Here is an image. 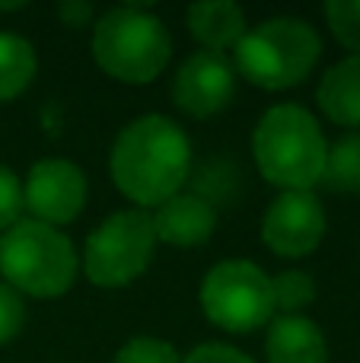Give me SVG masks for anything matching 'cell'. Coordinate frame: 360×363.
Returning a JSON list of instances; mask_svg holds the SVG:
<instances>
[{"label":"cell","instance_id":"obj_1","mask_svg":"<svg viewBox=\"0 0 360 363\" xmlns=\"http://www.w3.org/2000/svg\"><path fill=\"white\" fill-rule=\"evenodd\" d=\"M108 169L118 191L140 211L159 207L189 179L191 140L166 115H140L118 131Z\"/></svg>","mask_w":360,"mask_h":363},{"label":"cell","instance_id":"obj_2","mask_svg":"<svg viewBox=\"0 0 360 363\" xmlns=\"http://www.w3.org/2000/svg\"><path fill=\"white\" fill-rule=\"evenodd\" d=\"M325 134L303 106L281 102L259 118L252 157L259 172L281 191H313L325 169Z\"/></svg>","mask_w":360,"mask_h":363},{"label":"cell","instance_id":"obj_3","mask_svg":"<svg viewBox=\"0 0 360 363\" xmlns=\"http://www.w3.org/2000/svg\"><path fill=\"white\" fill-rule=\"evenodd\" d=\"M319 55L322 38L306 19L274 16L246 29L233 48V70L252 86L278 93L303 83L316 67Z\"/></svg>","mask_w":360,"mask_h":363},{"label":"cell","instance_id":"obj_4","mask_svg":"<svg viewBox=\"0 0 360 363\" xmlns=\"http://www.w3.org/2000/svg\"><path fill=\"white\" fill-rule=\"evenodd\" d=\"M80 258L61 230L19 217L10 230L0 233V274L19 296L51 300L74 287Z\"/></svg>","mask_w":360,"mask_h":363},{"label":"cell","instance_id":"obj_5","mask_svg":"<svg viewBox=\"0 0 360 363\" xmlns=\"http://www.w3.org/2000/svg\"><path fill=\"white\" fill-rule=\"evenodd\" d=\"M93 57L118 83H150L172 57V35L166 23L144 6H112L96 19Z\"/></svg>","mask_w":360,"mask_h":363},{"label":"cell","instance_id":"obj_6","mask_svg":"<svg viewBox=\"0 0 360 363\" xmlns=\"http://www.w3.org/2000/svg\"><path fill=\"white\" fill-rule=\"evenodd\" d=\"M153 245H157V233H153L150 211L140 207L118 211L89 233L83 245V274L96 287H128L147 271Z\"/></svg>","mask_w":360,"mask_h":363},{"label":"cell","instance_id":"obj_7","mask_svg":"<svg viewBox=\"0 0 360 363\" xmlns=\"http://www.w3.org/2000/svg\"><path fill=\"white\" fill-rule=\"evenodd\" d=\"M198 303L208 322L233 335H249L268 325L274 315L271 277L246 258L220 262L201 277Z\"/></svg>","mask_w":360,"mask_h":363},{"label":"cell","instance_id":"obj_8","mask_svg":"<svg viewBox=\"0 0 360 363\" xmlns=\"http://www.w3.org/2000/svg\"><path fill=\"white\" fill-rule=\"evenodd\" d=\"M86 172L61 157L38 160L23 182V207L32 213V220L55 230L80 217L86 207Z\"/></svg>","mask_w":360,"mask_h":363},{"label":"cell","instance_id":"obj_9","mask_svg":"<svg viewBox=\"0 0 360 363\" xmlns=\"http://www.w3.org/2000/svg\"><path fill=\"white\" fill-rule=\"evenodd\" d=\"M325 236V207L313 191H281L261 220V239L281 258H306Z\"/></svg>","mask_w":360,"mask_h":363},{"label":"cell","instance_id":"obj_10","mask_svg":"<svg viewBox=\"0 0 360 363\" xmlns=\"http://www.w3.org/2000/svg\"><path fill=\"white\" fill-rule=\"evenodd\" d=\"M236 96V70L227 55L195 51L179 64L172 77V102L191 118H210L223 112Z\"/></svg>","mask_w":360,"mask_h":363},{"label":"cell","instance_id":"obj_11","mask_svg":"<svg viewBox=\"0 0 360 363\" xmlns=\"http://www.w3.org/2000/svg\"><path fill=\"white\" fill-rule=\"evenodd\" d=\"M153 233L159 242L176 245V249H195V245L208 242L217 230V211L208 198L201 194L179 191L150 213Z\"/></svg>","mask_w":360,"mask_h":363},{"label":"cell","instance_id":"obj_12","mask_svg":"<svg viewBox=\"0 0 360 363\" xmlns=\"http://www.w3.org/2000/svg\"><path fill=\"white\" fill-rule=\"evenodd\" d=\"M268 363H329V341L306 315H281L265 338Z\"/></svg>","mask_w":360,"mask_h":363},{"label":"cell","instance_id":"obj_13","mask_svg":"<svg viewBox=\"0 0 360 363\" xmlns=\"http://www.w3.org/2000/svg\"><path fill=\"white\" fill-rule=\"evenodd\" d=\"M189 32L201 51H217L223 55L227 48H236L240 38L246 35V13L233 0H201L185 10Z\"/></svg>","mask_w":360,"mask_h":363},{"label":"cell","instance_id":"obj_14","mask_svg":"<svg viewBox=\"0 0 360 363\" xmlns=\"http://www.w3.org/2000/svg\"><path fill=\"white\" fill-rule=\"evenodd\" d=\"M316 102L329 121L342 128H360V57L351 55L325 70Z\"/></svg>","mask_w":360,"mask_h":363},{"label":"cell","instance_id":"obj_15","mask_svg":"<svg viewBox=\"0 0 360 363\" xmlns=\"http://www.w3.org/2000/svg\"><path fill=\"white\" fill-rule=\"evenodd\" d=\"M38 74V57L32 42L13 32H0V102H10L29 89Z\"/></svg>","mask_w":360,"mask_h":363},{"label":"cell","instance_id":"obj_16","mask_svg":"<svg viewBox=\"0 0 360 363\" xmlns=\"http://www.w3.org/2000/svg\"><path fill=\"white\" fill-rule=\"evenodd\" d=\"M319 185H325L329 191L360 194V131L344 134L329 147Z\"/></svg>","mask_w":360,"mask_h":363},{"label":"cell","instance_id":"obj_17","mask_svg":"<svg viewBox=\"0 0 360 363\" xmlns=\"http://www.w3.org/2000/svg\"><path fill=\"white\" fill-rule=\"evenodd\" d=\"M274 294V313L281 315H300L313 300H316V281L306 271H281L271 277Z\"/></svg>","mask_w":360,"mask_h":363},{"label":"cell","instance_id":"obj_18","mask_svg":"<svg viewBox=\"0 0 360 363\" xmlns=\"http://www.w3.org/2000/svg\"><path fill=\"white\" fill-rule=\"evenodd\" d=\"M325 23H329L332 35L360 57V0H329Z\"/></svg>","mask_w":360,"mask_h":363},{"label":"cell","instance_id":"obj_19","mask_svg":"<svg viewBox=\"0 0 360 363\" xmlns=\"http://www.w3.org/2000/svg\"><path fill=\"white\" fill-rule=\"evenodd\" d=\"M115 363H182V354L159 338H131L118 347Z\"/></svg>","mask_w":360,"mask_h":363},{"label":"cell","instance_id":"obj_20","mask_svg":"<svg viewBox=\"0 0 360 363\" xmlns=\"http://www.w3.org/2000/svg\"><path fill=\"white\" fill-rule=\"evenodd\" d=\"M26 322V303L10 284L0 281V347L10 345Z\"/></svg>","mask_w":360,"mask_h":363},{"label":"cell","instance_id":"obj_21","mask_svg":"<svg viewBox=\"0 0 360 363\" xmlns=\"http://www.w3.org/2000/svg\"><path fill=\"white\" fill-rule=\"evenodd\" d=\"M23 213V182L13 169L0 166V233L10 230Z\"/></svg>","mask_w":360,"mask_h":363},{"label":"cell","instance_id":"obj_22","mask_svg":"<svg viewBox=\"0 0 360 363\" xmlns=\"http://www.w3.org/2000/svg\"><path fill=\"white\" fill-rule=\"evenodd\" d=\"M182 363H255V360L233 345H217V341H210V345H198L189 357H182Z\"/></svg>","mask_w":360,"mask_h":363},{"label":"cell","instance_id":"obj_23","mask_svg":"<svg viewBox=\"0 0 360 363\" xmlns=\"http://www.w3.org/2000/svg\"><path fill=\"white\" fill-rule=\"evenodd\" d=\"M57 19H61L67 29H83V26L93 23V6L86 4V0H64V4H57Z\"/></svg>","mask_w":360,"mask_h":363}]
</instances>
